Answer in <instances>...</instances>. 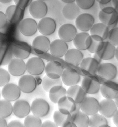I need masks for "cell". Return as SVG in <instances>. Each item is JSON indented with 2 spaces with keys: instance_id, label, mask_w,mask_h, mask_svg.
<instances>
[{
  "instance_id": "30",
  "label": "cell",
  "mask_w": 118,
  "mask_h": 127,
  "mask_svg": "<svg viewBox=\"0 0 118 127\" xmlns=\"http://www.w3.org/2000/svg\"><path fill=\"white\" fill-rule=\"evenodd\" d=\"M62 13L66 18L73 20L76 19L80 14V9L75 3L67 4L63 7Z\"/></svg>"
},
{
  "instance_id": "7",
  "label": "cell",
  "mask_w": 118,
  "mask_h": 127,
  "mask_svg": "<svg viewBox=\"0 0 118 127\" xmlns=\"http://www.w3.org/2000/svg\"><path fill=\"white\" fill-rule=\"evenodd\" d=\"M18 86L21 92L25 94H30L36 89L37 82L33 76L30 74L24 75L19 79Z\"/></svg>"
},
{
  "instance_id": "28",
  "label": "cell",
  "mask_w": 118,
  "mask_h": 127,
  "mask_svg": "<svg viewBox=\"0 0 118 127\" xmlns=\"http://www.w3.org/2000/svg\"><path fill=\"white\" fill-rule=\"evenodd\" d=\"M5 14L7 20L11 23L15 24L18 23L22 18L24 11L22 9L13 5L7 7Z\"/></svg>"
},
{
  "instance_id": "55",
  "label": "cell",
  "mask_w": 118,
  "mask_h": 127,
  "mask_svg": "<svg viewBox=\"0 0 118 127\" xmlns=\"http://www.w3.org/2000/svg\"><path fill=\"white\" fill-rule=\"evenodd\" d=\"M114 99V102L118 107V96L116 97Z\"/></svg>"
},
{
  "instance_id": "13",
  "label": "cell",
  "mask_w": 118,
  "mask_h": 127,
  "mask_svg": "<svg viewBox=\"0 0 118 127\" xmlns=\"http://www.w3.org/2000/svg\"><path fill=\"white\" fill-rule=\"evenodd\" d=\"M21 91L18 85L9 83L3 87L2 95L4 99L10 102L15 101L21 96Z\"/></svg>"
},
{
  "instance_id": "36",
  "label": "cell",
  "mask_w": 118,
  "mask_h": 127,
  "mask_svg": "<svg viewBox=\"0 0 118 127\" xmlns=\"http://www.w3.org/2000/svg\"><path fill=\"white\" fill-rule=\"evenodd\" d=\"M90 116L89 127H110L106 118L101 114L97 113Z\"/></svg>"
},
{
  "instance_id": "24",
  "label": "cell",
  "mask_w": 118,
  "mask_h": 127,
  "mask_svg": "<svg viewBox=\"0 0 118 127\" xmlns=\"http://www.w3.org/2000/svg\"><path fill=\"white\" fill-rule=\"evenodd\" d=\"M51 42L49 39L44 35H39L36 37L32 44L34 50L38 54L46 53L49 50Z\"/></svg>"
},
{
  "instance_id": "19",
  "label": "cell",
  "mask_w": 118,
  "mask_h": 127,
  "mask_svg": "<svg viewBox=\"0 0 118 127\" xmlns=\"http://www.w3.org/2000/svg\"><path fill=\"white\" fill-rule=\"evenodd\" d=\"M100 91L105 98L114 99L118 96V84L110 80L105 82L101 84Z\"/></svg>"
},
{
  "instance_id": "33",
  "label": "cell",
  "mask_w": 118,
  "mask_h": 127,
  "mask_svg": "<svg viewBox=\"0 0 118 127\" xmlns=\"http://www.w3.org/2000/svg\"><path fill=\"white\" fill-rule=\"evenodd\" d=\"M110 29L108 27L101 23L94 24L90 30L91 35H95L101 38L104 41L106 40Z\"/></svg>"
},
{
  "instance_id": "6",
  "label": "cell",
  "mask_w": 118,
  "mask_h": 127,
  "mask_svg": "<svg viewBox=\"0 0 118 127\" xmlns=\"http://www.w3.org/2000/svg\"><path fill=\"white\" fill-rule=\"evenodd\" d=\"M97 73L100 77L107 80H111L115 79L117 76V68L112 63H104L99 65Z\"/></svg>"
},
{
  "instance_id": "42",
  "label": "cell",
  "mask_w": 118,
  "mask_h": 127,
  "mask_svg": "<svg viewBox=\"0 0 118 127\" xmlns=\"http://www.w3.org/2000/svg\"><path fill=\"white\" fill-rule=\"evenodd\" d=\"M10 73L6 70L0 68V87H3L9 83Z\"/></svg>"
},
{
  "instance_id": "49",
  "label": "cell",
  "mask_w": 118,
  "mask_h": 127,
  "mask_svg": "<svg viewBox=\"0 0 118 127\" xmlns=\"http://www.w3.org/2000/svg\"><path fill=\"white\" fill-rule=\"evenodd\" d=\"M8 123L5 118L0 117V127H7Z\"/></svg>"
},
{
  "instance_id": "44",
  "label": "cell",
  "mask_w": 118,
  "mask_h": 127,
  "mask_svg": "<svg viewBox=\"0 0 118 127\" xmlns=\"http://www.w3.org/2000/svg\"><path fill=\"white\" fill-rule=\"evenodd\" d=\"M14 2L16 5L23 9L30 5L32 0H14Z\"/></svg>"
},
{
  "instance_id": "16",
  "label": "cell",
  "mask_w": 118,
  "mask_h": 127,
  "mask_svg": "<svg viewBox=\"0 0 118 127\" xmlns=\"http://www.w3.org/2000/svg\"><path fill=\"white\" fill-rule=\"evenodd\" d=\"M77 33L76 27L70 23H66L61 25L58 32L60 39L66 43L72 41Z\"/></svg>"
},
{
  "instance_id": "11",
  "label": "cell",
  "mask_w": 118,
  "mask_h": 127,
  "mask_svg": "<svg viewBox=\"0 0 118 127\" xmlns=\"http://www.w3.org/2000/svg\"><path fill=\"white\" fill-rule=\"evenodd\" d=\"M56 28L55 20L49 17L42 18L38 24V29L39 32L46 36L51 35L54 33Z\"/></svg>"
},
{
  "instance_id": "53",
  "label": "cell",
  "mask_w": 118,
  "mask_h": 127,
  "mask_svg": "<svg viewBox=\"0 0 118 127\" xmlns=\"http://www.w3.org/2000/svg\"><path fill=\"white\" fill-rule=\"evenodd\" d=\"M115 57L117 60H118V47L116 48L115 53Z\"/></svg>"
},
{
  "instance_id": "38",
  "label": "cell",
  "mask_w": 118,
  "mask_h": 127,
  "mask_svg": "<svg viewBox=\"0 0 118 127\" xmlns=\"http://www.w3.org/2000/svg\"><path fill=\"white\" fill-rule=\"evenodd\" d=\"M42 87L44 90L49 92L52 87L58 86H62L63 83L61 78L57 79L50 78L47 75L44 77L42 82Z\"/></svg>"
},
{
  "instance_id": "22",
  "label": "cell",
  "mask_w": 118,
  "mask_h": 127,
  "mask_svg": "<svg viewBox=\"0 0 118 127\" xmlns=\"http://www.w3.org/2000/svg\"><path fill=\"white\" fill-rule=\"evenodd\" d=\"M64 70L63 66L61 63L56 61L49 62L45 66V69L47 76L54 79L61 78Z\"/></svg>"
},
{
  "instance_id": "35",
  "label": "cell",
  "mask_w": 118,
  "mask_h": 127,
  "mask_svg": "<svg viewBox=\"0 0 118 127\" xmlns=\"http://www.w3.org/2000/svg\"><path fill=\"white\" fill-rule=\"evenodd\" d=\"M90 35L87 32H82L77 33L73 40L75 47L82 51L87 50V40Z\"/></svg>"
},
{
  "instance_id": "25",
  "label": "cell",
  "mask_w": 118,
  "mask_h": 127,
  "mask_svg": "<svg viewBox=\"0 0 118 127\" xmlns=\"http://www.w3.org/2000/svg\"><path fill=\"white\" fill-rule=\"evenodd\" d=\"M64 56L66 62L75 66L80 65L84 58L83 53L77 48L68 49Z\"/></svg>"
},
{
  "instance_id": "9",
  "label": "cell",
  "mask_w": 118,
  "mask_h": 127,
  "mask_svg": "<svg viewBox=\"0 0 118 127\" xmlns=\"http://www.w3.org/2000/svg\"><path fill=\"white\" fill-rule=\"evenodd\" d=\"M19 30L24 35L30 37L33 36L36 33L38 25L36 21L31 18H25L20 22L18 26Z\"/></svg>"
},
{
  "instance_id": "39",
  "label": "cell",
  "mask_w": 118,
  "mask_h": 127,
  "mask_svg": "<svg viewBox=\"0 0 118 127\" xmlns=\"http://www.w3.org/2000/svg\"><path fill=\"white\" fill-rule=\"evenodd\" d=\"M42 122L40 118L34 115H28L24 122L25 127H41Z\"/></svg>"
},
{
  "instance_id": "51",
  "label": "cell",
  "mask_w": 118,
  "mask_h": 127,
  "mask_svg": "<svg viewBox=\"0 0 118 127\" xmlns=\"http://www.w3.org/2000/svg\"><path fill=\"white\" fill-rule=\"evenodd\" d=\"M113 7L118 10V0H112Z\"/></svg>"
},
{
  "instance_id": "14",
  "label": "cell",
  "mask_w": 118,
  "mask_h": 127,
  "mask_svg": "<svg viewBox=\"0 0 118 127\" xmlns=\"http://www.w3.org/2000/svg\"><path fill=\"white\" fill-rule=\"evenodd\" d=\"M48 10L47 4L42 0L34 1L31 2L29 5L30 14L32 17L36 19H42L45 17Z\"/></svg>"
},
{
  "instance_id": "3",
  "label": "cell",
  "mask_w": 118,
  "mask_h": 127,
  "mask_svg": "<svg viewBox=\"0 0 118 127\" xmlns=\"http://www.w3.org/2000/svg\"><path fill=\"white\" fill-rule=\"evenodd\" d=\"M30 108L32 113L40 118L46 117L50 110L48 102L45 99L41 98H36L32 102Z\"/></svg>"
},
{
  "instance_id": "48",
  "label": "cell",
  "mask_w": 118,
  "mask_h": 127,
  "mask_svg": "<svg viewBox=\"0 0 118 127\" xmlns=\"http://www.w3.org/2000/svg\"><path fill=\"white\" fill-rule=\"evenodd\" d=\"M41 127H58L54 122L46 121L42 123Z\"/></svg>"
},
{
  "instance_id": "40",
  "label": "cell",
  "mask_w": 118,
  "mask_h": 127,
  "mask_svg": "<svg viewBox=\"0 0 118 127\" xmlns=\"http://www.w3.org/2000/svg\"><path fill=\"white\" fill-rule=\"evenodd\" d=\"M0 49V66L7 65L12 59V51L9 53L5 52L4 49Z\"/></svg>"
},
{
  "instance_id": "26",
  "label": "cell",
  "mask_w": 118,
  "mask_h": 127,
  "mask_svg": "<svg viewBox=\"0 0 118 127\" xmlns=\"http://www.w3.org/2000/svg\"><path fill=\"white\" fill-rule=\"evenodd\" d=\"M104 41L101 38L98 36L90 35L87 40V50L91 53H96L102 49L104 46Z\"/></svg>"
},
{
  "instance_id": "15",
  "label": "cell",
  "mask_w": 118,
  "mask_h": 127,
  "mask_svg": "<svg viewBox=\"0 0 118 127\" xmlns=\"http://www.w3.org/2000/svg\"><path fill=\"white\" fill-rule=\"evenodd\" d=\"M61 78L62 83L66 86L69 87L76 85L81 79L79 72L76 70L72 68L64 70Z\"/></svg>"
},
{
  "instance_id": "45",
  "label": "cell",
  "mask_w": 118,
  "mask_h": 127,
  "mask_svg": "<svg viewBox=\"0 0 118 127\" xmlns=\"http://www.w3.org/2000/svg\"><path fill=\"white\" fill-rule=\"evenodd\" d=\"M7 21L5 14L3 12L0 11V29L3 28L5 27Z\"/></svg>"
},
{
  "instance_id": "17",
  "label": "cell",
  "mask_w": 118,
  "mask_h": 127,
  "mask_svg": "<svg viewBox=\"0 0 118 127\" xmlns=\"http://www.w3.org/2000/svg\"><path fill=\"white\" fill-rule=\"evenodd\" d=\"M118 107L113 99L105 98L99 102V112L106 118H110L118 110Z\"/></svg>"
},
{
  "instance_id": "34",
  "label": "cell",
  "mask_w": 118,
  "mask_h": 127,
  "mask_svg": "<svg viewBox=\"0 0 118 127\" xmlns=\"http://www.w3.org/2000/svg\"><path fill=\"white\" fill-rule=\"evenodd\" d=\"M49 92L50 100L55 104H57L59 100L62 97L67 96V90L62 86L53 87Z\"/></svg>"
},
{
  "instance_id": "50",
  "label": "cell",
  "mask_w": 118,
  "mask_h": 127,
  "mask_svg": "<svg viewBox=\"0 0 118 127\" xmlns=\"http://www.w3.org/2000/svg\"><path fill=\"white\" fill-rule=\"evenodd\" d=\"M118 111L117 110L114 114L113 116V120L114 123L115 125L117 127H118Z\"/></svg>"
},
{
  "instance_id": "2",
  "label": "cell",
  "mask_w": 118,
  "mask_h": 127,
  "mask_svg": "<svg viewBox=\"0 0 118 127\" xmlns=\"http://www.w3.org/2000/svg\"><path fill=\"white\" fill-rule=\"evenodd\" d=\"M101 84L98 76L94 75H88L83 78L81 86L87 94H95L99 92Z\"/></svg>"
},
{
  "instance_id": "54",
  "label": "cell",
  "mask_w": 118,
  "mask_h": 127,
  "mask_svg": "<svg viewBox=\"0 0 118 127\" xmlns=\"http://www.w3.org/2000/svg\"><path fill=\"white\" fill-rule=\"evenodd\" d=\"M12 0H0V2L3 4H7L10 3L12 1Z\"/></svg>"
},
{
  "instance_id": "52",
  "label": "cell",
  "mask_w": 118,
  "mask_h": 127,
  "mask_svg": "<svg viewBox=\"0 0 118 127\" xmlns=\"http://www.w3.org/2000/svg\"><path fill=\"white\" fill-rule=\"evenodd\" d=\"M75 1L74 0H61L63 2L67 4L74 3L75 2Z\"/></svg>"
},
{
  "instance_id": "47",
  "label": "cell",
  "mask_w": 118,
  "mask_h": 127,
  "mask_svg": "<svg viewBox=\"0 0 118 127\" xmlns=\"http://www.w3.org/2000/svg\"><path fill=\"white\" fill-rule=\"evenodd\" d=\"M23 124L21 122L14 120L10 122L8 124L7 127H24Z\"/></svg>"
},
{
  "instance_id": "23",
  "label": "cell",
  "mask_w": 118,
  "mask_h": 127,
  "mask_svg": "<svg viewBox=\"0 0 118 127\" xmlns=\"http://www.w3.org/2000/svg\"><path fill=\"white\" fill-rule=\"evenodd\" d=\"M87 94L81 86L77 85L70 87L67 91V96L69 99L77 104L81 103Z\"/></svg>"
},
{
  "instance_id": "1",
  "label": "cell",
  "mask_w": 118,
  "mask_h": 127,
  "mask_svg": "<svg viewBox=\"0 0 118 127\" xmlns=\"http://www.w3.org/2000/svg\"><path fill=\"white\" fill-rule=\"evenodd\" d=\"M118 17V10L112 7L103 8L99 14L101 23L108 26L110 30L117 27Z\"/></svg>"
},
{
  "instance_id": "37",
  "label": "cell",
  "mask_w": 118,
  "mask_h": 127,
  "mask_svg": "<svg viewBox=\"0 0 118 127\" xmlns=\"http://www.w3.org/2000/svg\"><path fill=\"white\" fill-rule=\"evenodd\" d=\"M13 113V105L11 102L6 100H0V117L6 118Z\"/></svg>"
},
{
  "instance_id": "27",
  "label": "cell",
  "mask_w": 118,
  "mask_h": 127,
  "mask_svg": "<svg viewBox=\"0 0 118 127\" xmlns=\"http://www.w3.org/2000/svg\"><path fill=\"white\" fill-rule=\"evenodd\" d=\"M115 46L107 41H104L103 46L99 52L94 55L101 60H109L115 57Z\"/></svg>"
},
{
  "instance_id": "46",
  "label": "cell",
  "mask_w": 118,
  "mask_h": 127,
  "mask_svg": "<svg viewBox=\"0 0 118 127\" xmlns=\"http://www.w3.org/2000/svg\"><path fill=\"white\" fill-rule=\"evenodd\" d=\"M96 1H97L99 3L100 7L101 9L105 7H113L112 0H101Z\"/></svg>"
},
{
  "instance_id": "32",
  "label": "cell",
  "mask_w": 118,
  "mask_h": 127,
  "mask_svg": "<svg viewBox=\"0 0 118 127\" xmlns=\"http://www.w3.org/2000/svg\"><path fill=\"white\" fill-rule=\"evenodd\" d=\"M11 50L13 55L16 58L22 60L28 58L31 53L30 48L23 44L15 45L12 48Z\"/></svg>"
},
{
  "instance_id": "18",
  "label": "cell",
  "mask_w": 118,
  "mask_h": 127,
  "mask_svg": "<svg viewBox=\"0 0 118 127\" xmlns=\"http://www.w3.org/2000/svg\"><path fill=\"white\" fill-rule=\"evenodd\" d=\"M31 111L30 105L29 102L24 99H18L13 105V113L17 118H25Z\"/></svg>"
},
{
  "instance_id": "29",
  "label": "cell",
  "mask_w": 118,
  "mask_h": 127,
  "mask_svg": "<svg viewBox=\"0 0 118 127\" xmlns=\"http://www.w3.org/2000/svg\"><path fill=\"white\" fill-rule=\"evenodd\" d=\"M72 127H89V117L80 110L71 115Z\"/></svg>"
},
{
  "instance_id": "8",
  "label": "cell",
  "mask_w": 118,
  "mask_h": 127,
  "mask_svg": "<svg viewBox=\"0 0 118 127\" xmlns=\"http://www.w3.org/2000/svg\"><path fill=\"white\" fill-rule=\"evenodd\" d=\"M95 19L91 14L84 13L80 14L76 19V28L84 32H87L94 24Z\"/></svg>"
},
{
  "instance_id": "10",
  "label": "cell",
  "mask_w": 118,
  "mask_h": 127,
  "mask_svg": "<svg viewBox=\"0 0 118 127\" xmlns=\"http://www.w3.org/2000/svg\"><path fill=\"white\" fill-rule=\"evenodd\" d=\"M57 104L59 110L63 114L71 115L80 110V104L73 102L67 96L61 98Z\"/></svg>"
},
{
  "instance_id": "31",
  "label": "cell",
  "mask_w": 118,
  "mask_h": 127,
  "mask_svg": "<svg viewBox=\"0 0 118 127\" xmlns=\"http://www.w3.org/2000/svg\"><path fill=\"white\" fill-rule=\"evenodd\" d=\"M53 118L54 121L58 127H72L71 114H63L57 110L54 113Z\"/></svg>"
},
{
  "instance_id": "21",
  "label": "cell",
  "mask_w": 118,
  "mask_h": 127,
  "mask_svg": "<svg viewBox=\"0 0 118 127\" xmlns=\"http://www.w3.org/2000/svg\"><path fill=\"white\" fill-rule=\"evenodd\" d=\"M68 49L66 42L60 39H57L51 43L49 50L53 56L59 58L65 56Z\"/></svg>"
},
{
  "instance_id": "4",
  "label": "cell",
  "mask_w": 118,
  "mask_h": 127,
  "mask_svg": "<svg viewBox=\"0 0 118 127\" xmlns=\"http://www.w3.org/2000/svg\"><path fill=\"white\" fill-rule=\"evenodd\" d=\"M26 69L30 75L38 76L44 72L45 67V63L41 58L33 57L30 58L26 63Z\"/></svg>"
},
{
  "instance_id": "41",
  "label": "cell",
  "mask_w": 118,
  "mask_h": 127,
  "mask_svg": "<svg viewBox=\"0 0 118 127\" xmlns=\"http://www.w3.org/2000/svg\"><path fill=\"white\" fill-rule=\"evenodd\" d=\"M118 27L110 30L106 41H108L115 46L118 45Z\"/></svg>"
},
{
  "instance_id": "5",
  "label": "cell",
  "mask_w": 118,
  "mask_h": 127,
  "mask_svg": "<svg viewBox=\"0 0 118 127\" xmlns=\"http://www.w3.org/2000/svg\"><path fill=\"white\" fill-rule=\"evenodd\" d=\"M94 56L93 57L84 58L80 65L83 72L87 76L94 75L100 64L101 60Z\"/></svg>"
},
{
  "instance_id": "43",
  "label": "cell",
  "mask_w": 118,
  "mask_h": 127,
  "mask_svg": "<svg viewBox=\"0 0 118 127\" xmlns=\"http://www.w3.org/2000/svg\"><path fill=\"white\" fill-rule=\"evenodd\" d=\"M76 4L80 8L84 10H88L94 6L95 1L94 0H77L75 1Z\"/></svg>"
},
{
  "instance_id": "20",
  "label": "cell",
  "mask_w": 118,
  "mask_h": 127,
  "mask_svg": "<svg viewBox=\"0 0 118 127\" xmlns=\"http://www.w3.org/2000/svg\"><path fill=\"white\" fill-rule=\"evenodd\" d=\"M8 69L9 73L14 77L22 76L26 71V63L23 60L12 59L8 65Z\"/></svg>"
},
{
  "instance_id": "57",
  "label": "cell",
  "mask_w": 118,
  "mask_h": 127,
  "mask_svg": "<svg viewBox=\"0 0 118 127\" xmlns=\"http://www.w3.org/2000/svg\"><path fill=\"white\" fill-rule=\"evenodd\" d=\"M0 97H1V94H0Z\"/></svg>"
},
{
  "instance_id": "12",
  "label": "cell",
  "mask_w": 118,
  "mask_h": 127,
  "mask_svg": "<svg viewBox=\"0 0 118 127\" xmlns=\"http://www.w3.org/2000/svg\"><path fill=\"white\" fill-rule=\"evenodd\" d=\"M99 103L95 98L87 96L80 104V109L89 116L92 115L99 112Z\"/></svg>"
},
{
  "instance_id": "56",
  "label": "cell",
  "mask_w": 118,
  "mask_h": 127,
  "mask_svg": "<svg viewBox=\"0 0 118 127\" xmlns=\"http://www.w3.org/2000/svg\"><path fill=\"white\" fill-rule=\"evenodd\" d=\"M1 41L0 39V47H1Z\"/></svg>"
}]
</instances>
